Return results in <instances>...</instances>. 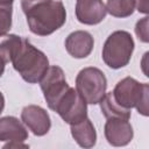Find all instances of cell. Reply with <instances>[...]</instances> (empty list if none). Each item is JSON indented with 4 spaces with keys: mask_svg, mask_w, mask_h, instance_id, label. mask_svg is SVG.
<instances>
[{
    "mask_svg": "<svg viewBox=\"0 0 149 149\" xmlns=\"http://www.w3.org/2000/svg\"><path fill=\"white\" fill-rule=\"evenodd\" d=\"M0 55L29 84L40 83L49 69V59L44 52L17 35H8L0 42Z\"/></svg>",
    "mask_w": 149,
    "mask_h": 149,
    "instance_id": "obj_1",
    "label": "cell"
},
{
    "mask_svg": "<svg viewBox=\"0 0 149 149\" xmlns=\"http://www.w3.org/2000/svg\"><path fill=\"white\" fill-rule=\"evenodd\" d=\"M29 30L38 36H48L66 21V10L59 0H21Z\"/></svg>",
    "mask_w": 149,
    "mask_h": 149,
    "instance_id": "obj_2",
    "label": "cell"
},
{
    "mask_svg": "<svg viewBox=\"0 0 149 149\" xmlns=\"http://www.w3.org/2000/svg\"><path fill=\"white\" fill-rule=\"evenodd\" d=\"M111 93L121 107L127 109L135 107L139 114L148 115L149 85L147 83H140L132 77H126L118 81Z\"/></svg>",
    "mask_w": 149,
    "mask_h": 149,
    "instance_id": "obj_3",
    "label": "cell"
},
{
    "mask_svg": "<svg viewBox=\"0 0 149 149\" xmlns=\"http://www.w3.org/2000/svg\"><path fill=\"white\" fill-rule=\"evenodd\" d=\"M134 47V40L128 31L115 30L104 43L101 52L102 61L111 69H121L130 62Z\"/></svg>",
    "mask_w": 149,
    "mask_h": 149,
    "instance_id": "obj_4",
    "label": "cell"
},
{
    "mask_svg": "<svg viewBox=\"0 0 149 149\" xmlns=\"http://www.w3.org/2000/svg\"><path fill=\"white\" fill-rule=\"evenodd\" d=\"M107 79L104 72L94 66L81 69L76 77V91L86 104L97 105L106 94Z\"/></svg>",
    "mask_w": 149,
    "mask_h": 149,
    "instance_id": "obj_5",
    "label": "cell"
},
{
    "mask_svg": "<svg viewBox=\"0 0 149 149\" xmlns=\"http://www.w3.org/2000/svg\"><path fill=\"white\" fill-rule=\"evenodd\" d=\"M54 111L69 125L77 123L87 118V104L73 87L68 88L56 104Z\"/></svg>",
    "mask_w": 149,
    "mask_h": 149,
    "instance_id": "obj_6",
    "label": "cell"
},
{
    "mask_svg": "<svg viewBox=\"0 0 149 149\" xmlns=\"http://www.w3.org/2000/svg\"><path fill=\"white\" fill-rule=\"evenodd\" d=\"M40 86L49 108L52 111L58 100L70 87L65 79L64 71L57 65L49 66L45 74L40 80Z\"/></svg>",
    "mask_w": 149,
    "mask_h": 149,
    "instance_id": "obj_7",
    "label": "cell"
},
{
    "mask_svg": "<svg viewBox=\"0 0 149 149\" xmlns=\"http://www.w3.org/2000/svg\"><path fill=\"white\" fill-rule=\"evenodd\" d=\"M104 134L109 144L114 147H123L133 140L134 130L129 120L108 118L104 127Z\"/></svg>",
    "mask_w": 149,
    "mask_h": 149,
    "instance_id": "obj_8",
    "label": "cell"
},
{
    "mask_svg": "<svg viewBox=\"0 0 149 149\" xmlns=\"http://www.w3.org/2000/svg\"><path fill=\"white\" fill-rule=\"evenodd\" d=\"M21 121L36 136L45 135L51 127L48 112L37 105H28L21 112Z\"/></svg>",
    "mask_w": 149,
    "mask_h": 149,
    "instance_id": "obj_9",
    "label": "cell"
},
{
    "mask_svg": "<svg viewBox=\"0 0 149 149\" xmlns=\"http://www.w3.org/2000/svg\"><path fill=\"white\" fill-rule=\"evenodd\" d=\"M107 10L102 0H77L76 17L83 24H98L106 17Z\"/></svg>",
    "mask_w": 149,
    "mask_h": 149,
    "instance_id": "obj_10",
    "label": "cell"
},
{
    "mask_svg": "<svg viewBox=\"0 0 149 149\" xmlns=\"http://www.w3.org/2000/svg\"><path fill=\"white\" fill-rule=\"evenodd\" d=\"M93 36L85 30H76L68 35L65 40V49L73 58H86L93 50Z\"/></svg>",
    "mask_w": 149,
    "mask_h": 149,
    "instance_id": "obj_11",
    "label": "cell"
},
{
    "mask_svg": "<svg viewBox=\"0 0 149 149\" xmlns=\"http://www.w3.org/2000/svg\"><path fill=\"white\" fill-rule=\"evenodd\" d=\"M28 130L23 122L15 116L0 118V141H26Z\"/></svg>",
    "mask_w": 149,
    "mask_h": 149,
    "instance_id": "obj_12",
    "label": "cell"
},
{
    "mask_svg": "<svg viewBox=\"0 0 149 149\" xmlns=\"http://www.w3.org/2000/svg\"><path fill=\"white\" fill-rule=\"evenodd\" d=\"M71 135L81 148H92L97 142V132L88 118L70 125Z\"/></svg>",
    "mask_w": 149,
    "mask_h": 149,
    "instance_id": "obj_13",
    "label": "cell"
},
{
    "mask_svg": "<svg viewBox=\"0 0 149 149\" xmlns=\"http://www.w3.org/2000/svg\"><path fill=\"white\" fill-rule=\"evenodd\" d=\"M99 104H100L101 112L106 119H108V118H121V119H126V120L130 119V109L121 107L114 100L111 92H108V93L106 92V94L104 95V98L101 99V101Z\"/></svg>",
    "mask_w": 149,
    "mask_h": 149,
    "instance_id": "obj_14",
    "label": "cell"
},
{
    "mask_svg": "<svg viewBox=\"0 0 149 149\" xmlns=\"http://www.w3.org/2000/svg\"><path fill=\"white\" fill-rule=\"evenodd\" d=\"M106 10L114 17H128L136 9V0H107Z\"/></svg>",
    "mask_w": 149,
    "mask_h": 149,
    "instance_id": "obj_15",
    "label": "cell"
},
{
    "mask_svg": "<svg viewBox=\"0 0 149 149\" xmlns=\"http://www.w3.org/2000/svg\"><path fill=\"white\" fill-rule=\"evenodd\" d=\"M12 5H0V37L7 35L12 27Z\"/></svg>",
    "mask_w": 149,
    "mask_h": 149,
    "instance_id": "obj_16",
    "label": "cell"
},
{
    "mask_svg": "<svg viewBox=\"0 0 149 149\" xmlns=\"http://www.w3.org/2000/svg\"><path fill=\"white\" fill-rule=\"evenodd\" d=\"M135 34H136L137 38L141 42L147 43L149 41V36H148V16H144L143 19H141V20H139L136 22Z\"/></svg>",
    "mask_w": 149,
    "mask_h": 149,
    "instance_id": "obj_17",
    "label": "cell"
},
{
    "mask_svg": "<svg viewBox=\"0 0 149 149\" xmlns=\"http://www.w3.org/2000/svg\"><path fill=\"white\" fill-rule=\"evenodd\" d=\"M136 9L140 13L148 14V0H136Z\"/></svg>",
    "mask_w": 149,
    "mask_h": 149,
    "instance_id": "obj_18",
    "label": "cell"
},
{
    "mask_svg": "<svg viewBox=\"0 0 149 149\" xmlns=\"http://www.w3.org/2000/svg\"><path fill=\"white\" fill-rule=\"evenodd\" d=\"M19 147H23V148H28V144L22 143L21 141H10L7 144H5V148H19Z\"/></svg>",
    "mask_w": 149,
    "mask_h": 149,
    "instance_id": "obj_19",
    "label": "cell"
},
{
    "mask_svg": "<svg viewBox=\"0 0 149 149\" xmlns=\"http://www.w3.org/2000/svg\"><path fill=\"white\" fill-rule=\"evenodd\" d=\"M5 66H6V61L2 58V56L0 55V77L3 74V71H5Z\"/></svg>",
    "mask_w": 149,
    "mask_h": 149,
    "instance_id": "obj_20",
    "label": "cell"
},
{
    "mask_svg": "<svg viewBox=\"0 0 149 149\" xmlns=\"http://www.w3.org/2000/svg\"><path fill=\"white\" fill-rule=\"evenodd\" d=\"M3 107H5V98H3V94L0 92V114L3 111Z\"/></svg>",
    "mask_w": 149,
    "mask_h": 149,
    "instance_id": "obj_21",
    "label": "cell"
}]
</instances>
